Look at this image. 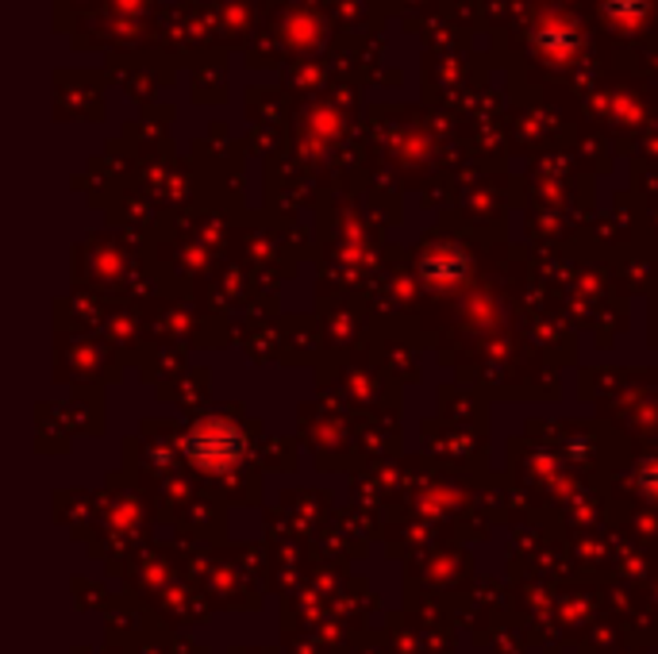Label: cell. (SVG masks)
Returning a JSON list of instances; mask_svg holds the SVG:
<instances>
[{
  "label": "cell",
  "mask_w": 658,
  "mask_h": 654,
  "mask_svg": "<svg viewBox=\"0 0 658 654\" xmlns=\"http://www.w3.org/2000/svg\"><path fill=\"white\" fill-rule=\"evenodd\" d=\"M639 486L651 492V497H658V463L644 466V474H639Z\"/></svg>",
  "instance_id": "obj_3"
},
{
  "label": "cell",
  "mask_w": 658,
  "mask_h": 654,
  "mask_svg": "<svg viewBox=\"0 0 658 654\" xmlns=\"http://www.w3.org/2000/svg\"><path fill=\"white\" fill-rule=\"evenodd\" d=\"M185 450H189V458L201 470L224 474L243 458V435L227 419H208V424L193 427L189 439H185Z\"/></svg>",
  "instance_id": "obj_1"
},
{
  "label": "cell",
  "mask_w": 658,
  "mask_h": 654,
  "mask_svg": "<svg viewBox=\"0 0 658 654\" xmlns=\"http://www.w3.org/2000/svg\"><path fill=\"white\" fill-rule=\"evenodd\" d=\"M608 12H613V20H620V23H636V20H644L647 4L644 0H613Z\"/></svg>",
  "instance_id": "obj_2"
}]
</instances>
